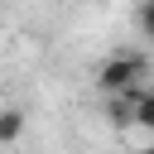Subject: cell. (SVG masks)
<instances>
[{
  "mask_svg": "<svg viewBox=\"0 0 154 154\" xmlns=\"http://www.w3.org/2000/svg\"><path fill=\"white\" fill-rule=\"evenodd\" d=\"M144 58L140 53H111L101 67H96V87L106 91V96H120V91H130V87H140L144 82Z\"/></svg>",
  "mask_w": 154,
  "mask_h": 154,
  "instance_id": "6da1fadb",
  "label": "cell"
},
{
  "mask_svg": "<svg viewBox=\"0 0 154 154\" xmlns=\"http://www.w3.org/2000/svg\"><path fill=\"white\" fill-rule=\"evenodd\" d=\"M106 120H111L116 130L135 125V101H130V91H120V96H106Z\"/></svg>",
  "mask_w": 154,
  "mask_h": 154,
  "instance_id": "7a4b0ae2",
  "label": "cell"
},
{
  "mask_svg": "<svg viewBox=\"0 0 154 154\" xmlns=\"http://www.w3.org/2000/svg\"><path fill=\"white\" fill-rule=\"evenodd\" d=\"M130 101H135V125H144V130H154V87H130Z\"/></svg>",
  "mask_w": 154,
  "mask_h": 154,
  "instance_id": "3957f363",
  "label": "cell"
},
{
  "mask_svg": "<svg viewBox=\"0 0 154 154\" xmlns=\"http://www.w3.org/2000/svg\"><path fill=\"white\" fill-rule=\"evenodd\" d=\"M19 135H24V111L19 106H5L0 111V144H14Z\"/></svg>",
  "mask_w": 154,
  "mask_h": 154,
  "instance_id": "277c9868",
  "label": "cell"
},
{
  "mask_svg": "<svg viewBox=\"0 0 154 154\" xmlns=\"http://www.w3.org/2000/svg\"><path fill=\"white\" fill-rule=\"evenodd\" d=\"M135 24H140V34H144V38H154V0H140Z\"/></svg>",
  "mask_w": 154,
  "mask_h": 154,
  "instance_id": "5b68a950",
  "label": "cell"
}]
</instances>
